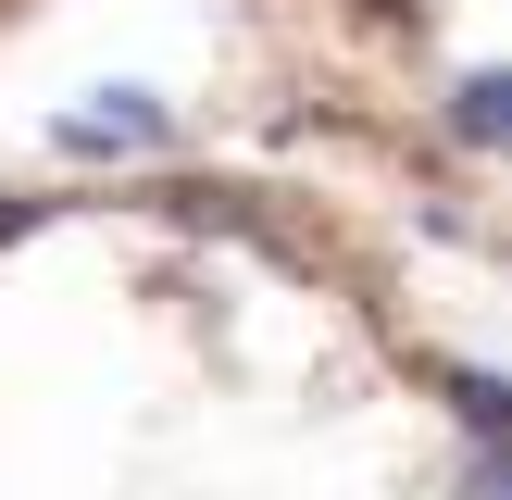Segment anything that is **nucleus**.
<instances>
[{
	"instance_id": "nucleus-3",
	"label": "nucleus",
	"mask_w": 512,
	"mask_h": 500,
	"mask_svg": "<svg viewBox=\"0 0 512 500\" xmlns=\"http://www.w3.org/2000/svg\"><path fill=\"white\" fill-rule=\"evenodd\" d=\"M25 225H38V200H0V238H25Z\"/></svg>"
},
{
	"instance_id": "nucleus-2",
	"label": "nucleus",
	"mask_w": 512,
	"mask_h": 500,
	"mask_svg": "<svg viewBox=\"0 0 512 500\" xmlns=\"http://www.w3.org/2000/svg\"><path fill=\"white\" fill-rule=\"evenodd\" d=\"M500 100H512L500 75H463V88H450V125H463V138L488 150V138H500Z\"/></svg>"
},
{
	"instance_id": "nucleus-1",
	"label": "nucleus",
	"mask_w": 512,
	"mask_h": 500,
	"mask_svg": "<svg viewBox=\"0 0 512 500\" xmlns=\"http://www.w3.org/2000/svg\"><path fill=\"white\" fill-rule=\"evenodd\" d=\"M163 138V100L150 88H113L100 113H63V150H150Z\"/></svg>"
}]
</instances>
